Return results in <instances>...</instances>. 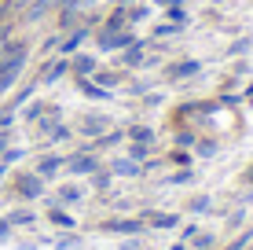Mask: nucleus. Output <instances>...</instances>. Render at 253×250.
<instances>
[{
    "instance_id": "f257e3e1",
    "label": "nucleus",
    "mask_w": 253,
    "mask_h": 250,
    "mask_svg": "<svg viewBox=\"0 0 253 250\" xmlns=\"http://www.w3.org/2000/svg\"><path fill=\"white\" fill-rule=\"evenodd\" d=\"M95 228H99L103 236H121V239H125V236H143V232H147V225H143L139 213H136V217H132V213H114V217L99 221Z\"/></svg>"
},
{
    "instance_id": "f03ea898",
    "label": "nucleus",
    "mask_w": 253,
    "mask_h": 250,
    "mask_svg": "<svg viewBox=\"0 0 253 250\" xmlns=\"http://www.w3.org/2000/svg\"><path fill=\"white\" fill-rule=\"evenodd\" d=\"M11 192L19 195L22 202L44 199V192H48V180L41 177V173H33V169H22V173H15V180H11Z\"/></svg>"
},
{
    "instance_id": "7ed1b4c3",
    "label": "nucleus",
    "mask_w": 253,
    "mask_h": 250,
    "mask_svg": "<svg viewBox=\"0 0 253 250\" xmlns=\"http://www.w3.org/2000/svg\"><path fill=\"white\" fill-rule=\"evenodd\" d=\"M202 74V59H191V55H180V59H169V63L162 66V77L169 85H184L191 77Z\"/></svg>"
},
{
    "instance_id": "20e7f679",
    "label": "nucleus",
    "mask_w": 253,
    "mask_h": 250,
    "mask_svg": "<svg viewBox=\"0 0 253 250\" xmlns=\"http://www.w3.org/2000/svg\"><path fill=\"white\" fill-rule=\"evenodd\" d=\"M110 114L107 110H84L81 118L74 122V133L81 136V140H95V136H103V133H110Z\"/></svg>"
},
{
    "instance_id": "39448f33",
    "label": "nucleus",
    "mask_w": 253,
    "mask_h": 250,
    "mask_svg": "<svg viewBox=\"0 0 253 250\" xmlns=\"http://www.w3.org/2000/svg\"><path fill=\"white\" fill-rule=\"evenodd\" d=\"M99 166H103V158H99L95 151H88L84 144H81L74 154H66V162H63V169H66L70 177H92Z\"/></svg>"
},
{
    "instance_id": "423d86ee",
    "label": "nucleus",
    "mask_w": 253,
    "mask_h": 250,
    "mask_svg": "<svg viewBox=\"0 0 253 250\" xmlns=\"http://www.w3.org/2000/svg\"><path fill=\"white\" fill-rule=\"evenodd\" d=\"M92 41H95V51H125L128 45H136V41H139V33L136 30H118V33L92 30Z\"/></svg>"
},
{
    "instance_id": "0eeeda50",
    "label": "nucleus",
    "mask_w": 253,
    "mask_h": 250,
    "mask_svg": "<svg viewBox=\"0 0 253 250\" xmlns=\"http://www.w3.org/2000/svg\"><path fill=\"white\" fill-rule=\"evenodd\" d=\"M139 217H143L147 228H158V232H172V228L184 225V217H180L176 210H143Z\"/></svg>"
},
{
    "instance_id": "6e6552de",
    "label": "nucleus",
    "mask_w": 253,
    "mask_h": 250,
    "mask_svg": "<svg viewBox=\"0 0 253 250\" xmlns=\"http://www.w3.org/2000/svg\"><path fill=\"white\" fill-rule=\"evenodd\" d=\"M88 37H92V26H88V22H81V26H74V30H66V37H59L55 55H74V51L81 48Z\"/></svg>"
},
{
    "instance_id": "1a4fd4ad",
    "label": "nucleus",
    "mask_w": 253,
    "mask_h": 250,
    "mask_svg": "<svg viewBox=\"0 0 253 250\" xmlns=\"http://www.w3.org/2000/svg\"><path fill=\"white\" fill-rule=\"evenodd\" d=\"M74 89H77V96H84V100H92V103H110V96H114V92L103 89L95 77H74Z\"/></svg>"
},
{
    "instance_id": "9d476101",
    "label": "nucleus",
    "mask_w": 253,
    "mask_h": 250,
    "mask_svg": "<svg viewBox=\"0 0 253 250\" xmlns=\"http://www.w3.org/2000/svg\"><path fill=\"white\" fill-rule=\"evenodd\" d=\"M107 169H110L114 177H125V180L143 177V166H139L136 158H128V154H110V158H107Z\"/></svg>"
},
{
    "instance_id": "9b49d317",
    "label": "nucleus",
    "mask_w": 253,
    "mask_h": 250,
    "mask_svg": "<svg viewBox=\"0 0 253 250\" xmlns=\"http://www.w3.org/2000/svg\"><path fill=\"white\" fill-rule=\"evenodd\" d=\"M84 199V184H77V180H66V184L55 188V195L48 199V206H77Z\"/></svg>"
},
{
    "instance_id": "f8f14e48",
    "label": "nucleus",
    "mask_w": 253,
    "mask_h": 250,
    "mask_svg": "<svg viewBox=\"0 0 253 250\" xmlns=\"http://www.w3.org/2000/svg\"><path fill=\"white\" fill-rule=\"evenodd\" d=\"M143 59H147V41L139 37L136 45H128L125 51H118V66L121 70H143Z\"/></svg>"
},
{
    "instance_id": "ddd939ff",
    "label": "nucleus",
    "mask_w": 253,
    "mask_h": 250,
    "mask_svg": "<svg viewBox=\"0 0 253 250\" xmlns=\"http://www.w3.org/2000/svg\"><path fill=\"white\" fill-rule=\"evenodd\" d=\"M63 77H70V55H55L51 63H44V70H41L37 85H59Z\"/></svg>"
},
{
    "instance_id": "4468645a",
    "label": "nucleus",
    "mask_w": 253,
    "mask_h": 250,
    "mask_svg": "<svg viewBox=\"0 0 253 250\" xmlns=\"http://www.w3.org/2000/svg\"><path fill=\"white\" fill-rule=\"evenodd\" d=\"M95 70H99L95 51H74L70 55V77H92Z\"/></svg>"
},
{
    "instance_id": "2eb2a0df",
    "label": "nucleus",
    "mask_w": 253,
    "mask_h": 250,
    "mask_svg": "<svg viewBox=\"0 0 253 250\" xmlns=\"http://www.w3.org/2000/svg\"><path fill=\"white\" fill-rule=\"evenodd\" d=\"M63 162H66V154H55V151H48V154H41V158H37L33 173H41L44 180H51V177L59 173V169H63Z\"/></svg>"
},
{
    "instance_id": "dca6fc26",
    "label": "nucleus",
    "mask_w": 253,
    "mask_h": 250,
    "mask_svg": "<svg viewBox=\"0 0 253 250\" xmlns=\"http://www.w3.org/2000/svg\"><path fill=\"white\" fill-rule=\"evenodd\" d=\"M95 30H99V33H118V30H132V26H128V11H125V7H114V11H110L107 15V19H103L99 26H95Z\"/></svg>"
},
{
    "instance_id": "f3484780",
    "label": "nucleus",
    "mask_w": 253,
    "mask_h": 250,
    "mask_svg": "<svg viewBox=\"0 0 253 250\" xmlns=\"http://www.w3.org/2000/svg\"><path fill=\"white\" fill-rule=\"evenodd\" d=\"M44 221L51 228H59V232H70V228H77V221H74V213H66V206H48V213H44Z\"/></svg>"
},
{
    "instance_id": "a211bd4d",
    "label": "nucleus",
    "mask_w": 253,
    "mask_h": 250,
    "mask_svg": "<svg viewBox=\"0 0 253 250\" xmlns=\"http://www.w3.org/2000/svg\"><path fill=\"white\" fill-rule=\"evenodd\" d=\"M184 210H187V213H195V217H206V213H213V210H216V202H213V195H206V192H202V195H191V199L184 202Z\"/></svg>"
},
{
    "instance_id": "6ab92c4d",
    "label": "nucleus",
    "mask_w": 253,
    "mask_h": 250,
    "mask_svg": "<svg viewBox=\"0 0 253 250\" xmlns=\"http://www.w3.org/2000/svg\"><path fill=\"white\" fill-rule=\"evenodd\" d=\"M125 140L128 144H143V148H154V129L151 125H128L125 129Z\"/></svg>"
},
{
    "instance_id": "aec40b11",
    "label": "nucleus",
    "mask_w": 253,
    "mask_h": 250,
    "mask_svg": "<svg viewBox=\"0 0 253 250\" xmlns=\"http://www.w3.org/2000/svg\"><path fill=\"white\" fill-rule=\"evenodd\" d=\"M165 162L176 166V169H187V166H195V151L191 148H169L165 151Z\"/></svg>"
},
{
    "instance_id": "412c9836",
    "label": "nucleus",
    "mask_w": 253,
    "mask_h": 250,
    "mask_svg": "<svg viewBox=\"0 0 253 250\" xmlns=\"http://www.w3.org/2000/svg\"><path fill=\"white\" fill-rule=\"evenodd\" d=\"M51 107V103H44V100H30V103H22V122L26 125H37L41 118H44V110Z\"/></svg>"
},
{
    "instance_id": "4be33fe9",
    "label": "nucleus",
    "mask_w": 253,
    "mask_h": 250,
    "mask_svg": "<svg viewBox=\"0 0 253 250\" xmlns=\"http://www.w3.org/2000/svg\"><path fill=\"white\" fill-rule=\"evenodd\" d=\"M84 180H88V188H92V192H107V188L114 184V173H110V169H107V162H103V166L95 169L92 177H84Z\"/></svg>"
},
{
    "instance_id": "5701e85b",
    "label": "nucleus",
    "mask_w": 253,
    "mask_h": 250,
    "mask_svg": "<svg viewBox=\"0 0 253 250\" xmlns=\"http://www.w3.org/2000/svg\"><path fill=\"white\" fill-rule=\"evenodd\" d=\"M250 48H253V37H250V33H242V37L228 41V48H224V55H228V59H242V55H246Z\"/></svg>"
},
{
    "instance_id": "b1692460",
    "label": "nucleus",
    "mask_w": 253,
    "mask_h": 250,
    "mask_svg": "<svg viewBox=\"0 0 253 250\" xmlns=\"http://www.w3.org/2000/svg\"><path fill=\"white\" fill-rule=\"evenodd\" d=\"M92 77L103 85V89H110V92H114L118 85H121V77H125V70H107V66H99V70H95Z\"/></svg>"
},
{
    "instance_id": "393cba45",
    "label": "nucleus",
    "mask_w": 253,
    "mask_h": 250,
    "mask_svg": "<svg viewBox=\"0 0 253 250\" xmlns=\"http://www.w3.org/2000/svg\"><path fill=\"white\" fill-rule=\"evenodd\" d=\"M7 221H11V228H30V225H37V213L26 210V206H19V210L7 213Z\"/></svg>"
},
{
    "instance_id": "a878e982",
    "label": "nucleus",
    "mask_w": 253,
    "mask_h": 250,
    "mask_svg": "<svg viewBox=\"0 0 253 250\" xmlns=\"http://www.w3.org/2000/svg\"><path fill=\"white\" fill-rule=\"evenodd\" d=\"M191 151H195V158H213V154L220 151V144H216L213 136H198V140H195V148H191Z\"/></svg>"
},
{
    "instance_id": "bb28decb",
    "label": "nucleus",
    "mask_w": 253,
    "mask_h": 250,
    "mask_svg": "<svg viewBox=\"0 0 253 250\" xmlns=\"http://www.w3.org/2000/svg\"><path fill=\"white\" fill-rule=\"evenodd\" d=\"M195 177H198V169L187 166V169H176V173H169V177H165V184H169V188H184V184H195Z\"/></svg>"
},
{
    "instance_id": "cd10ccee",
    "label": "nucleus",
    "mask_w": 253,
    "mask_h": 250,
    "mask_svg": "<svg viewBox=\"0 0 253 250\" xmlns=\"http://www.w3.org/2000/svg\"><path fill=\"white\" fill-rule=\"evenodd\" d=\"M70 136H77V133H74V125H66V122H55V125L48 129L44 144H63V140H70Z\"/></svg>"
},
{
    "instance_id": "c85d7f7f",
    "label": "nucleus",
    "mask_w": 253,
    "mask_h": 250,
    "mask_svg": "<svg viewBox=\"0 0 253 250\" xmlns=\"http://www.w3.org/2000/svg\"><path fill=\"white\" fill-rule=\"evenodd\" d=\"M51 250H81V236H77V232L70 228V232H63V236H59L55 243H51Z\"/></svg>"
},
{
    "instance_id": "c756f323",
    "label": "nucleus",
    "mask_w": 253,
    "mask_h": 250,
    "mask_svg": "<svg viewBox=\"0 0 253 250\" xmlns=\"http://www.w3.org/2000/svg\"><path fill=\"white\" fill-rule=\"evenodd\" d=\"M176 33H184V26H180V22H158V26H154V30H151V37L154 41H162V37H176Z\"/></svg>"
},
{
    "instance_id": "7c9ffc66",
    "label": "nucleus",
    "mask_w": 253,
    "mask_h": 250,
    "mask_svg": "<svg viewBox=\"0 0 253 250\" xmlns=\"http://www.w3.org/2000/svg\"><path fill=\"white\" fill-rule=\"evenodd\" d=\"M125 11H128V26H132V30H136V22L151 19V4H128Z\"/></svg>"
},
{
    "instance_id": "2f4dec72",
    "label": "nucleus",
    "mask_w": 253,
    "mask_h": 250,
    "mask_svg": "<svg viewBox=\"0 0 253 250\" xmlns=\"http://www.w3.org/2000/svg\"><path fill=\"white\" fill-rule=\"evenodd\" d=\"M33 92H37V81H26L22 89H19V92L11 96V103H7V107H15V110H19L22 103H30V100H33Z\"/></svg>"
},
{
    "instance_id": "473e14b6",
    "label": "nucleus",
    "mask_w": 253,
    "mask_h": 250,
    "mask_svg": "<svg viewBox=\"0 0 253 250\" xmlns=\"http://www.w3.org/2000/svg\"><path fill=\"white\" fill-rule=\"evenodd\" d=\"M165 11V22H180V26H187V7H184V0H180V4H172V7H162Z\"/></svg>"
},
{
    "instance_id": "72a5a7b5",
    "label": "nucleus",
    "mask_w": 253,
    "mask_h": 250,
    "mask_svg": "<svg viewBox=\"0 0 253 250\" xmlns=\"http://www.w3.org/2000/svg\"><path fill=\"white\" fill-rule=\"evenodd\" d=\"M187 247H191V250H213V247H216V236H213V232H198Z\"/></svg>"
},
{
    "instance_id": "f704fd0d",
    "label": "nucleus",
    "mask_w": 253,
    "mask_h": 250,
    "mask_svg": "<svg viewBox=\"0 0 253 250\" xmlns=\"http://www.w3.org/2000/svg\"><path fill=\"white\" fill-rule=\"evenodd\" d=\"M154 89V81H147V77H139V81H128L125 85V96H147V92Z\"/></svg>"
},
{
    "instance_id": "c9c22d12",
    "label": "nucleus",
    "mask_w": 253,
    "mask_h": 250,
    "mask_svg": "<svg viewBox=\"0 0 253 250\" xmlns=\"http://www.w3.org/2000/svg\"><path fill=\"white\" fill-rule=\"evenodd\" d=\"M216 103H220V107H239V103H246V96H242L239 89H228V92L216 96Z\"/></svg>"
},
{
    "instance_id": "e433bc0d",
    "label": "nucleus",
    "mask_w": 253,
    "mask_h": 250,
    "mask_svg": "<svg viewBox=\"0 0 253 250\" xmlns=\"http://www.w3.org/2000/svg\"><path fill=\"white\" fill-rule=\"evenodd\" d=\"M125 154H128V158H136L139 166H143V162L151 158V148H143V144H128V151H125Z\"/></svg>"
},
{
    "instance_id": "4c0bfd02",
    "label": "nucleus",
    "mask_w": 253,
    "mask_h": 250,
    "mask_svg": "<svg viewBox=\"0 0 253 250\" xmlns=\"http://www.w3.org/2000/svg\"><path fill=\"white\" fill-rule=\"evenodd\" d=\"M242 225H246V210L239 206V210H231V213H228V232H239Z\"/></svg>"
},
{
    "instance_id": "58836bf2",
    "label": "nucleus",
    "mask_w": 253,
    "mask_h": 250,
    "mask_svg": "<svg viewBox=\"0 0 253 250\" xmlns=\"http://www.w3.org/2000/svg\"><path fill=\"white\" fill-rule=\"evenodd\" d=\"M11 125H15V107L4 103V107H0V129H11Z\"/></svg>"
},
{
    "instance_id": "ea45409f",
    "label": "nucleus",
    "mask_w": 253,
    "mask_h": 250,
    "mask_svg": "<svg viewBox=\"0 0 253 250\" xmlns=\"http://www.w3.org/2000/svg\"><path fill=\"white\" fill-rule=\"evenodd\" d=\"M121 250H151V247H147V243H143L139 236H125V243H121Z\"/></svg>"
},
{
    "instance_id": "a19ab883",
    "label": "nucleus",
    "mask_w": 253,
    "mask_h": 250,
    "mask_svg": "<svg viewBox=\"0 0 253 250\" xmlns=\"http://www.w3.org/2000/svg\"><path fill=\"white\" fill-rule=\"evenodd\" d=\"M180 228H184V232H180V243H191V239H195L198 232H202L198 225H180Z\"/></svg>"
},
{
    "instance_id": "79ce46f5",
    "label": "nucleus",
    "mask_w": 253,
    "mask_h": 250,
    "mask_svg": "<svg viewBox=\"0 0 253 250\" xmlns=\"http://www.w3.org/2000/svg\"><path fill=\"white\" fill-rule=\"evenodd\" d=\"M22 154H26L22 148H7L4 154H0V158H4V162H7V166H11V162H19V158H22Z\"/></svg>"
},
{
    "instance_id": "37998d69",
    "label": "nucleus",
    "mask_w": 253,
    "mask_h": 250,
    "mask_svg": "<svg viewBox=\"0 0 253 250\" xmlns=\"http://www.w3.org/2000/svg\"><path fill=\"white\" fill-rule=\"evenodd\" d=\"M162 100H165L162 92H154V89H151V92H147V96H143V107H158Z\"/></svg>"
},
{
    "instance_id": "c03bdc74",
    "label": "nucleus",
    "mask_w": 253,
    "mask_h": 250,
    "mask_svg": "<svg viewBox=\"0 0 253 250\" xmlns=\"http://www.w3.org/2000/svg\"><path fill=\"white\" fill-rule=\"evenodd\" d=\"M228 74H235V77L250 74V63H246V59H239V63H231V70H228Z\"/></svg>"
},
{
    "instance_id": "a18cd8bd",
    "label": "nucleus",
    "mask_w": 253,
    "mask_h": 250,
    "mask_svg": "<svg viewBox=\"0 0 253 250\" xmlns=\"http://www.w3.org/2000/svg\"><path fill=\"white\" fill-rule=\"evenodd\" d=\"M11 148V129H0V154Z\"/></svg>"
},
{
    "instance_id": "49530a36",
    "label": "nucleus",
    "mask_w": 253,
    "mask_h": 250,
    "mask_svg": "<svg viewBox=\"0 0 253 250\" xmlns=\"http://www.w3.org/2000/svg\"><path fill=\"white\" fill-rule=\"evenodd\" d=\"M239 180H242V184H246V188H253V162H250L246 169H242V177H239Z\"/></svg>"
},
{
    "instance_id": "de8ad7c7",
    "label": "nucleus",
    "mask_w": 253,
    "mask_h": 250,
    "mask_svg": "<svg viewBox=\"0 0 253 250\" xmlns=\"http://www.w3.org/2000/svg\"><path fill=\"white\" fill-rule=\"evenodd\" d=\"M0 239H11V221L0 217Z\"/></svg>"
},
{
    "instance_id": "09e8293b",
    "label": "nucleus",
    "mask_w": 253,
    "mask_h": 250,
    "mask_svg": "<svg viewBox=\"0 0 253 250\" xmlns=\"http://www.w3.org/2000/svg\"><path fill=\"white\" fill-rule=\"evenodd\" d=\"M154 7H172V4H180V0H151Z\"/></svg>"
},
{
    "instance_id": "8fccbe9b",
    "label": "nucleus",
    "mask_w": 253,
    "mask_h": 250,
    "mask_svg": "<svg viewBox=\"0 0 253 250\" xmlns=\"http://www.w3.org/2000/svg\"><path fill=\"white\" fill-rule=\"evenodd\" d=\"M95 4H99V0H81V7H84V11H88V7H95Z\"/></svg>"
},
{
    "instance_id": "3c124183",
    "label": "nucleus",
    "mask_w": 253,
    "mask_h": 250,
    "mask_svg": "<svg viewBox=\"0 0 253 250\" xmlns=\"http://www.w3.org/2000/svg\"><path fill=\"white\" fill-rule=\"evenodd\" d=\"M4 177H7V162L0 158V180H4Z\"/></svg>"
},
{
    "instance_id": "603ef678",
    "label": "nucleus",
    "mask_w": 253,
    "mask_h": 250,
    "mask_svg": "<svg viewBox=\"0 0 253 250\" xmlns=\"http://www.w3.org/2000/svg\"><path fill=\"white\" fill-rule=\"evenodd\" d=\"M209 4H228V0H209Z\"/></svg>"
},
{
    "instance_id": "864d4df0",
    "label": "nucleus",
    "mask_w": 253,
    "mask_h": 250,
    "mask_svg": "<svg viewBox=\"0 0 253 250\" xmlns=\"http://www.w3.org/2000/svg\"><path fill=\"white\" fill-rule=\"evenodd\" d=\"M246 103H253V96H250V100H246Z\"/></svg>"
},
{
    "instance_id": "5fc2aeb1",
    "label": "nucleus",
    "mask_w": 253,
    "mask_h": 250,
    "mask_svg": "<svg viewBox=\"0 0 253 250\" xmlns=\"http://www.w3.org/2000/svg\"><path fill=\"white\" fill-rule=\"evenodd\" d=\"M0 4H4V0H0Z\"/></svg>"
}]
</instances>
